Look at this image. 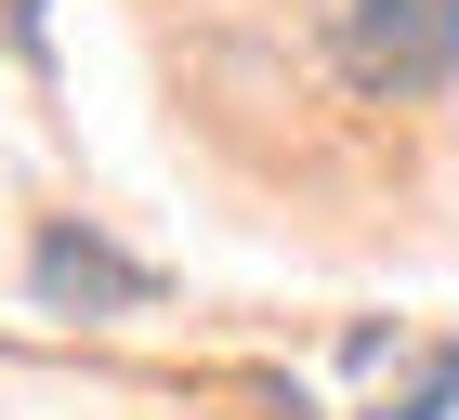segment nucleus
<instances>
[{
	"instance_id": "1",
	"label": "nucleus",
	"mask_w": 459,
	"mask_h": 420,
	"mask_svg": "<svg viewBox=\"0 0 459 420\" xmlns=\"http://www.w3.org/2000/svg\"><path fill=\"white\" fill-rule=\"evenodd\" d=\"M459 66V0H342V79L420 105Z\"/></svg>"
},
{
	"instance_id": "2",
	"label": "nucleus",
	"mask_w": 459,
	"mask_h": 420,
	"mask_svg": "<svg viewBox=\"0 0 459 420\" xmlns=\"http://www.w3.org/2000/svg\"><path fill=\"white\" fill-rule=\"evenodd\" d=\"M27 289H39L53 315H144V302H158V276H144L132 249L79 237V223H39V249H27Z\"/></svg>"
}]
</instances>
